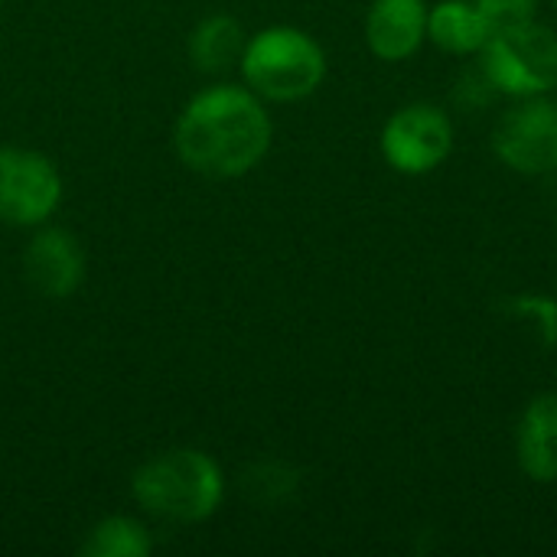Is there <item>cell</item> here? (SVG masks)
Here are the masks:
<instances>
[{"label": "cell", "mask_w": 557, "mask_h": 557, "mask_svg": "<svg viewBox=\"0 0 557 557\" xmlns=\"http://www.w3.org/2000/svg\"><path fill=\"white\" fill-rule=\"evenodd\" d=\"M271 117L251 88L215 85L196 95L176 121L183 163L212 180L245 176L271 147Z\"/></svg>", "instance_id": "cell-1"}, {"label": "cell", "mask_w": 557, "mask_h": 557, "mask_svg": "<svg viewBox=\"0 0 557 557\" xmlns=\"http://www.w3.org/2000/svg\"><path fill=\"white\" fill-rule=\"evenodd\" d=\"M134 499L144 512L163 522H202L209 519L225 496V476L219 463L193 447L166 450L150 457L134 473Z\"/></svg>", "instance_id": "cell-2"}, {"label": "cell", "mask_w": 557, "mask_h": 557, "mask_svg": "<svg viewBox=\"0 0 557 557\" xmlns=\"http://www.w3.org/2000/svg\"><path fill=\"white\" fill-rule=\"evenodd\" d=\"M242 75L258 98L300 101L320 88L326 55L310 33L297 26H268L245 42Z\"/></svg>", "instance_id": "cell-3"}, {"label": "cell", "mask_w": 557, "mask_h": 557, "mask_svg": "<svg viewBox=\"0 0 557 557\" xmlns=\"http://www.w3.org/2000/svg\"><path fill=\"white\" fill-rule=\"evenodd\" d=\"M483 75L512 98H539L557 88V36L545 23L496 29L483 46Z\"/></svg>", "instance_id": "cell-4"}, {"label": "cell", "mask_w": 557, "mask_h": 557, "mask_svg": "<svg viewBox=\"0 0 557 557\" xmlns=\"http://www.w3.org/2000/svg\"><path fill=\"white\" fill-rule=\"evenodd\" d=\"M62 199V180L49 157L20 147H0V222L42 225Z\"/></svg>", "instance_id": "cell-5"}, {"label": "cell", "mask_w": 557, "mask_h": 557, "mask_svg": "<svg viewBox=\"0 0 557 557\" xmlns=\"http://www.w3.org/2000/svg\"><path fill=\"white\" fill-rule=\"evenodd\" d=\"M454 150V124L437 104L398 108L382 127V153L392 170L421 176L437 170Z\"/></svg>", "instance_id": "cell-6"}, {"label": "cell", "mask_w": 557, "mask_h": 557, "mask_svg": "<svg viewBox=\"0 0 557 557\" xmlns=\"http://www.w3.org/2000/svg\"><path fill=\"white\" fill-rule=\"evenodd\" d=\"M496 157L525 176H545L557 170V104L539 98H522L519 108L499 117L493 131Z\"/></svg>", "instance_id": "cell-7"}, {"label": "cell", "mask_w": 557, "mask_h": 557, "mask_svg": "<svg viewBox=\"0 0 557 557\" xmlns=\"http://www.w3.org/2000/svg\"><path fill=\"white\" fill-rule=\"evenodd\" d=\"M26 281L52 300H65L85 277V255L65 228H42L23 255Z\"/></svg>", "instance_id": "cell-8"}, {"label": "cell", "mask_w": 557, "mask_h": 557, "mask_svg": "<svg viewBox=\"0 0 557 557\" xmlns=\"http://www.w3.org/2000/svg\"><path fill=\"white\" fill-rule=\"evenodd\" d=\"M428 36L424 0H372L366 16V42L385 62H401L418 52Z\"/></svg>", "instance_id": "cell-9"}, {"label": "cell", "mask_w": 557, "mask_h": 557, "mask_svg": "<svg viewBox=\"0 0 557 557\" xmlns=\"http://www.w3.org/2000/svg\"><path fill=\"white\" fill-rule=\"evenodd\" d=\"M519 467L535 483L557 480V392H545L529 401L516 434Z\"/></svg>", "instance_id": "cell-10"}, {"label": "cell", "mask_w": 557, "mask_h": 557, "mask_svg": "<svg viewBox=\"0 0 557 557\" xmlns=\"http://www.w3.org/2000/svg\"><path fill=\"white\" fill-rule=\"evenodd\" d=\"M428 36L450 55H473L493 36V26L473 0H441L428 13Z\"/></svg>", "instance_id": "cell-11"}, {"label": "cell", "mask_w": 557, "mask_h": 557, "mask_svg": "<svg viewBox=\"0 0 557 557\" xmlns=\"http://www.w3.org/2000/svg\"><path fill=\"white\" fill-rule=\"evenodd\" d=\"M245 42L248 39H245L238 20H232L225 13H215V16H206L193 29L189 55H193L199 72H222V69H232L235 62H242Z\"/></svg>", "instance_id": "cell-12"}, {"label": "cell", "mask_w": 557, "mask_h": 557, "mask_svg": "<svg viewBox=\"0 0 557 557\" xmlns=\"http://www.w3.org/2000/svg\"><path fill=\"white\" fill-rule=\"evenodd\" d=\"M153 548L147 529L127 516L101 519L91 532L82 552L88 557H147Z\"/></svg>", "instance_id": "cell-13"}, {"label": "cell", "mask_w": 557, "mask_h": 557, "mask_svg": "<svg viewBox=\"0 0 557 557\" xmlns=\"http://www.w3.org/2000/svg\"><path fill=\"white\" fill-rule=\"evenodd\" d=\"M512 317H519L522 323H529V330L539 336V343L545 349H552L557 343V300L542 297V294H525L519 300H512Z\"/></svg>", "instance_id": "cell-14"}, {"label": "cell", "mask_w": 557, "mask_h": 557, "mask_svg": "<svg viewBox=\"0 0 557 557\" xmlns=\"http://www.w3.org/2000/svg\"><path fill=\"white\" fill-rule=\"evenodd\" d=\"M473 3L486 16L493 33L529 23V20H535V10H539V0H473Z\"/></svg>", "instance_id": "cell-15"}, {"label": "cell", "mask_w": 557, "mask_h": 557, "mask_svg": "<svg viewBox=\"0 0 557 557\" xmlns=\"http://www.w3.org/2000/svg\"><path fill=\"white\" fill-rule=\"evenodd\" d=\"M555 10H557V0H555Z\"/></svg>", "instance_id": "cell-16"}, {"label": "cell", "mask_w": 557, "mask_h": 557, "mask_svg": "<svg viewBox=\"0 0 557 557\" xmlns=\"http://www.w3.org/2000/svg\"><path fill=\"white\" fill-rule=\"evenodd\" d=\"M0 3H3V0H0Z\"/></svg>", "instance_id": "cell-17"}]
</instances>
